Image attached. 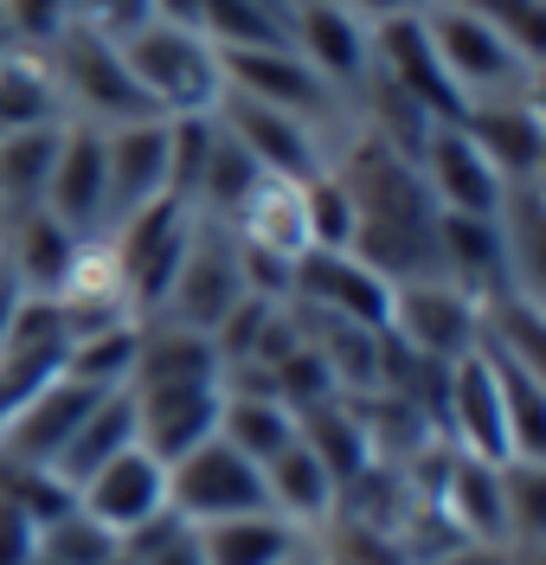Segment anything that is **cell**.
<instances>
[{"label": "cell", "mask_w": 546, "mask_h": 565, "mask_svg": "<svg viewBox=\"0 0 546 565\" xmlns=\"http://www.w3.org/2000/svg\"><path fill=\"white\" fill-rule=\"evenodd\" d=\"M354 200V257L386 282L443 277V238H437V200L418 180V161H405L393 141H366L354 168L341 174Z\"/></svg>", "instance_id": "6da1fadb"}, {"label": "cell", "mask_w": 546, "mask_h": 565, "mask_svg": "<svg viewBox=\"0 0 546 565\" xmlns=\"http://www.w3.org/2000/svg\"><path fill=\"white\" fill-rule=\"evenodd\" d=\"M116 52H122V71L136 77V90L148 97L154 116H213L218 97H225L218 52L200 39L193 20L154 13L142 33H129Z\"/></svg>", "instance_id": "7a4b0ae2"}, {"label": "cell", "mask_w": 546, "mask_h": 565, "mask_svg": "<svg viewBox=\"0 0 546 565\" xmlns=\"http://www.w3.org/2000/svg\"><path fill=\"white\" fill-rule=\"evenodd\" d=\"M193 218L200 212L186 206L181 193H161V200L116 218L109 250H116V270H122V289H129L136 309H161L168 302V289L181 277L186 238H193Z\"/></svg>", "instance_id": "3957f363"}, {"label": "cell", "mask_w": 546, "mask_h": 565, "mask_svg": "<svg viewBox=\"0 0 546 565\" xmlns=\"http://www.w3.org/2000/svg\"><path fill=\"white\" fill-rule=\"evenodd\" d=\"M168 508L181 514L186 527L232 521V514H270L264 469L251 457H238L225 437H206L200 450H186L181 462H168Z\"/></svg>", "instance_id": "277c9868"}, {"label": "cell", "mask_w": 546, "mask_h": 565, "mask_svg": "<svg viewBox=\"0 0 546 565\" xmlns=\"http://www.w3.org/2000/svg\"><path fill=\"white\" fill-rule=\"evenodd\" d=\"M425 33H431L437 65H443V77L457 84L463 104L508 97V84L527 77V58H521L495 26H482L470 7H437V13H425Z\"/></svg>", "instance_id": "5b68a950"}, {"label": "cell", "mask_w": 546, "mask_h": 565, "mask_svg": "<svg viewBox=\"0 0 546 565\" xmlns=\"http://www.w3.org/2000/svg\"><path fill=\"white\" fill-rule=\"evenodd\" d=\"M245 250H238V232H225V218H193V238H186V257H181V277L168 289V302L161 309H174L181 328H200V334H213L225 309L245 296V264H238Z\"/></svg>", "instance_id": "8992f818"}, {"label": "cell", "mask_w": 546, "mask_h": 565, "mask_svg": "<svg viewBox=\"0 0 546 565\" xmlns=\"http://www.w3.org/2000/svg\"><path fill=\"white\" fill-rule=\"evenodd\" d=\"M386 334H399V348L450 366V360L482 348V316H475V302L450 277L393 282V321H386Z\"/></svg>", "instance_id": "52a82bcc"}, {"label": "cell", "mask_w": 546, "mask_h": 565, "mask_svg": "<svg viewBox=\"0 0 546 565\" xmlns=\"http://www.w3.org/2000/svg\"><path fill=\"white\" fill-rule=\"evenodd\" d=\"M418 180L437 212H457V218H502V200H508L502 174L482 161L463 122H431V136L418 141Z\"/></svg>", "instance_id": "ba28073f"}, {"label": "cell", "mask_w": 546, "mask_h": 565, "mask_svg": "<svg viewBox=\"0 0 546 565\" xmlns=\"http://www.w3.org/2000/svg\"><path fill=\"white\" fill-rule=\"evenodd\" d=\"M39 206L58 225H72L77 238H97V225H109V168H104V129L97 122H65L58 129V154Z\"/></svg>", "instance_id": "9c48e42d"}, {"label": "cell", "mask_w": 546, "mask_h": 565, "mask_svg": "<svg viewBox=\"0 0 546 565\" xmlns=\"http://www.w3.org/2000/svg\"><path fill=\"white\" fill-rule=\"evenodd\" d=\"M52 77H58V97H72L84 109V122H97V129L104 122H129V116H154L148 97L136 90V77L122 71V52L104 45V39H90V33H77V26L58 39Z\"/></svg>", "instance_id": "30bf717a"}, {"label": "cell", "mask_w": 546, "mask_h": 565, "mask_svg": "<svg viewBox=\"0 0 546 565\" xmlns=\"http://www.w3.org/2000/svg\"><path fill=\"white\" fill-rule=\"evenodd\" d=\"M290 289L309 309L354 321V328H373V334H386V321H393V282L373 277L354 250H302Z\"/></svg>", "instance_id": "8fae6325"}, {"label": "cell", "mask_w": 546, "mask_h": 565, "mask_svg": "<svg viewBox=\"0 0 546 565\" xmlns=\"http://www.w3.org/2000/svg\"><path fill=\"white\" fill-rule=\"evenodd\" d=\"M136 392V444L161 462H181L186 450H200L206 437H218V412H225V380L213 386H129Z\"/></svg>", "instance_id": "7c38bea8"}, {"label": "cell", "mask_w": 546, "mask_h": 565, "mask_svg": "<svg viewBox=\"0 0 546 565\" xmlns=\"http://www.w3.org/2000/svg\"><path fill=\"white\" fill-rule=\"evenodd\" d=\"M213 116H218V129L238 141L264 174H283V180L322 174V148H315V136H309V122L290 116V109H270V104H257V97L225 90Z\"/></svg>", "instance_id": "4fadbf2b"}, {"label": "cell", "mask_w": 546, "mask_h": 565, "mask_svg": "<svg viewBox=\"0 0 546 565\" xmlns=\"http://www.w3.org/2000/svg\"><path fill=\"white\" fill-rule=\"evenodd\" d=\"M109 386H84V380H72V373H58V380H45V386L7 418V430H0V457L13 462H39V469H52V457L72 444V430L84 424V412L104 398Z\"/></svg>", "instance_id": "5bb4252c"}, {"label": "cell", "mask_w": 546, "mask_h": 565, "mask_svg": "<svg viewBox=\"0 0 546 565\" xmlns=\"http://www.w3.org/2000/svg\"><path fill=\"white\" fill-rule=\"evenodd\" d=\"M218 71H225V90L257 97V104H270V109H290L302 122L334 97V84H322V77L290 52V39H283V45H238V52H218Z\"/></svg>", "instance_id": "9a60e30c"}, {"label": "cell", "mask_w": 546, "mask_h": 565, "mask_svg": "<svg viewBox=\"0 0 546 565\" xmlns=\"http://www.w3.org/2000/svg\"><path fill=\"white\" fill-rule=\"evenodd\" d=\"M443 418L457 424L463 437V457L475 462H514L508 450V412H502V380L489 366V353L475 348L463 360H450V392H443Z\"/></svg>", "instance_id": "2e32d148"}, {"label": "cell", "mask_w": 546, "mask_h": 565, "mask_svg": "<svg viewBox=\"0 0 546 565\" xmlns=\"http://www.w3.org/2000/svg\"><path fill=\"white\" fill-rule=\"evenodd\" d=\"M379 52H386V84L411 97V104L425 109L431 122H463V97H457V84L443 77L431 52V33H425V13H399V20H379Z\"/></svg>", "instance_id": "e0dca14e"}, {"label": "cell", "mask_w": 546, "mask_h": 565, "mask_svg": "<svg viewBox=\"0 0 546 565\" xmlns=\"http://www.w3.org/2000/svg\"><path fill=\"white\" fill-rule=\"evenodd\" d=\"M104 168H109V218L148 206L168 193V116H129L104 129Z\"/></svg>", "instance_id": "ac0fdd59"}, {"label": "cell", "mask_w": 546, "mask_h": 565, "mask_svg": "<svg viewBox=\"0 0 546 565\" xmlns=\"http://www.w3.org/2000/svg\"><path fill=\"white\" fill-rule=\"evenodd\" d=\"M77 508L90 514V521H104L116 540L129 527H142L148 514H161L168 508V469L148 457L142 444H129L122 457H109L84 489H77Z\"/></svg>", "instance_id": "d6986e66"}, {"label": "cell", "mask_w": 546, "mask_h": 565, "mask_svg": "<svg viewBox=\"0 0 546 565\" xmlns=\"http://www.w3.org/2000/svg\"><path fill=\"white\" fill-rule=\"evenodd\" d=\"M463 136L482 148V161L502 174V186H521V180L540 174V116L534 104H508V97H482V104L463 109Z\"/></svg>", "instance_id": "ffe728a7"}, {"label": "cell", "mask_w": 546, "mask_h": 565, "mask_svg": "<svg viewBox=\"0 0 546 565\" xmlns=\"http://www.w3.org/2000/svg\"><path fill=\"white\" fill-rule=\"evenodd\" d=\"M296 58L315 71L322 84H354V77H366V65H373V39H366V26L347 7H334V0H302V7H296Z\"/></svg>", "instance_id": "44dd1931"}, {"label": "cell", "mask_w": 546, "mask_h": 565, "mask_svg": "<svg viewBox=\"0 0 546 565\" xmlns=\"http://www.w3.org/2000/svg\"><path fill=\"white\" fill-rule=\"evenodd\" d=\"M129 444H136V392L109 386L104 398L84 412V424L72 430V444L52 457V476H58L65 489H84V482H90L109 457H122Z\"/></svg>", "instance_id": "7402d4cb"}, {"label": "cell", "mask_w": 546, "mask_h": 565, "mask_svg": "<svg viewBox=\"0 0 546 565\" xmlns=\"http://www.w3.org/2000/svg\"><path fill=\"white\" fill-rule=\"evenodd\" d=\"M232 225H238V245H245V250H270V257L296 264V257L309 250V225H302V180L264 174L251 193H245V206L232 212Z\"/></svg>", "instance_id": "603a6c76"}, {"label": "cell", "mask_w": 546, "mask_h": 565, "mask_svg": "<svg viewBox=\"0 0 546 565\" xmlns=\"http://www.w3.org/2000/svg\"><path fill=\"white\" fill-rule=\"evenodd\" d=\"M225 373L213 334L200 328H161V334H142L136 341V366H129V386H213Z\"/></svg>", "instance_id": "cb8c5ba5"}, {"label": "cell", "mask_w": 546, "mask_h": 565, "mask_svg": "<svg viewBox=\"0 0 546 565\" xmlns=\"http://www.w3.org/2000/svg\"><path fill=\"white\" fill-rule=\"evenodd\" d=\"M437 514H450V527L470 540H502L508 533V494H502V469L495 462L457 457L437 494Z\"/></svg>", "instance_id": "d4e9b609"}, {"label": "cell", "mask_w": 546, "mask_h": 565, "mask_svg": "<svg viewBox=\"0 0 546 565\" xmlns=\"http://www.w3.org/2000/svg\"><path fill=\"white\" fill-rule=\"evenodd\" d=\"M200 559L206 565H290L296 559V527L283 514H232L193 527Z\"/></svg>", "instance_id": "484cf974"}, {"label": "cell", "mask_w": 546, "mask_h": 565, "mask_svg": "<svg viewBox=\"0 0 546 565\" xmlns=\"http://www.w3.org/2000/svg\"><path fill=\"white\" fill-rule=\"evenodd\" d=\"M264 494H270V514H283V521H328L334 514V501H341V489L328 482V469L315 462V450L296 437V444H283L277 457L264 462Z\"/></svg>", "instance_id": "4316f807"}, {"label": "cell", "mask_w": 546, "mask_h": 565, "mask_svg": "<svg viewBox=\"0 0 546 565\" xmlns=\"http://www.w3.org/2000/svg\"><path fill=\"white\" fill-rule=\"evenodd\" d=\"M296 437L315 450V462L328 469V482H334V489H347L354 476H366V469H373V437H366V424L354 418L341 398L296 412Z\"/></svg>", "instance_id": "83f0119b"}, {"label": "cell", "mask_w": 546, "mask_h": 565, "mask_svg": "<svg viewBox=\"0 0 546 565\" xmlns=\"http://www.w3.org/2000/svg\"><path fill=\"white\" fill-rule=\"evenodd\" d=\"M77 238L72 225H58L45 206H33L20 218V238H13V282L26 289V296H58V282L72 277V257H77Z\"/></svg>", "instance_id": "f1b7e54d"}, {"label": "cell", "mask_w": 546, "mask_h": 565, "mask_svg": "<svg viewBox=\"0 0 546 565\" xmlns=\"http://www.w3.org/2000/svg\"><path fill=\"white\" fill-rule=\"evenodd\" d=\"M65 116V97H58V77L45 58H26V52H0V136H20V129H45Z\"/></svg>", "instance_id": "f546056e"}, {"label": "cell", "mask_w": 546, "mask_h": 565, "mask_svg": "<svg viewBox=\"0 0 546 565\" xmlns=\"http://www.w3.org/2000/svg\"><path fill=\"white\" fill-rule=\"evenodd\" d=\"M218 437H225L238 457H251L257 469H264L283 444H296V418H290V405H283V398H270V392H225Z\"/></svg>", "instance_id": "4dcf8cb0"}, {"label": "cell", "mask_w": 546, "mask_h": 565, "mask_svg": "<svg viewBox=\"0 0 546 565\" xmlns=\"http://www.w3.org/2000/svg\"><path fill=\"white\" fill-rule=\"evenodd\" d=\"M58 129H65V122L0 136V200H7V206H39L45 174H52V154H58Z\"/></svg>", "instance_id": "1f68e13d"}, {"label": "cell", "mask_w": 546, "mask_h": 565, "mask_svg": "<svg viewBox=\"0 0 546 565\" xmlns=\"http://www.w3.org/2000/svg\"><path fill=\"white\" fill-rule=\"evenodd\" d=\"M193 26L213 52H238V45H283V20L264 0H193Z\"/></svg>", "instance_id": "d6a6232c"}, {"label": "cell", "mask_w": 546, "mask_h": 565, "mask_svg": "<svg viewBox=\"0 0 546 565\" xmlns=\"http://www.w3.org/2000/svg\"><path fill=\"white\" fill-rule=\"evenodd\" d=\"M0 501L7 508H20L33 527H52L58 514H72L77 508V489H65L52 469H39V462H13L0 457Z\"/></svg>", "instance_id": "836d02e7"}, {"label": "cell", "mask_w": 546, "mask_h": 565, "mask_svg": "<svg viewBox=\"0 0 546 565\" xmlns=\"http://www.w3.org/2000/svg\"><path fill=\"white\" fill-rule=\"evenodd\" d=\"M136 321L122 328H104V334H84L65 348V373L84 380V386H129V366H136Z\"/></svg>", "instance_id": "e575fe53"}, {"label": "cell", "mask_w": 546, "mask_h": 565, "mask_svg": "<svg viewBox=\"0 0 546 565\" xmlns=\"http://www.w3.org/2000/svg\"><path fill=\"white\" fill-rule=\"evenodd\" d=\"M302 225H309V250H354V200L341 174L302 180Z\"/></svg>", "instance_id": "d590c367"}, {"label": "cell", "mask_w": 546, "mask_h": 565, "mask_svg": "<svg viewBox=\"0 0 546 565\" xmlns=\"http://www.w3.org/2000/svg\"><path fill=\"white\" fill-rule=\"evenodd\" d=\"M39 553L58 565H109L122 546H116V533L104 527V521H90L84 508H72V514H58L52 527H39Z\"/></svg>", "instance_id": "8d00e7d4"}, {"label": "cell", "mask_w": 546, "mask_h": 565, "mask_svg": "<svg viewBox=\"0 0 546 565\" xmlns=\"http://www.w3.org/2000/svg\"><path fill=\"white\" fill-rule=\"evenodd\" d=\"M457 7H470L482 26H495V33L508 39L514 52L534 65L540 58V39H546V0H457Z\"/></svg>", "instance_id": "74e56055"}, {"label": "cell", "mask_w": 546, "mask_h": 565, "mask_svg": "<svg viewBox=\"0 0 546 565\" xmlns=\"http://www.w3.org/2000/svg\"><path fill=\"white\" fill-rule=\"evenodd\" d=\"M154 13H161L154 0H72V26L104 39V45H122L129 33H142Z\"/></svg>", "instance_id": "f35d334b"}, {"label": "cell", "mask_w": 546, "mask_h": 565, "mask_svg": "<svg viewBox=\"0 0 546 565\" xmlns=\"http://www.w3.org/2000/svg\"><path fill=\"white\" fill-rule=\"evenodd\" d=\"M0 33L45 52V45H58L72 33V0H0Z\"/></svg>", "instance_id": "ab89813d"}, {"label": "cell", "mask_w": 546, "mask_h": 565, "mask_svg": "<svg viewBox=\"0 0 546 565\" xmlns=\"http://www.w3.org/2000/svg\"><path fill=\"white\" fill-rule=\"evenodd\" d=\"M33 553H39V527L20 508L0 501V565H33Z\"/></svg>", "instance_id": "60d3db41"}, {"label": "cell", "mask_w": 546, "mask_h": 565, "mask_svg": "<svg viewBox=\"0 0 546 565\" xmlns=\"http://www.w3.org/2000/svg\"><path fill=\"white\" fill-rule=\"evenodd\" d=\"M347 7L354 20H399V13H418V0H334Z\"/></svg>", "instance_id": "b9f144b4"}, {"label": "cell", "mask_w": 546, "mask_h": 565, "mask_svg": "<svg viewBox=\"0 0 546 565\" xmlns=\"http://www.w3.org/2000/svg\"><path fill=\"white\" fill-rule=\"evenodd\" d=\"M437 565H508V553H502V546H489V540H470V546H450Z\"/></svg>", "instance_id": "7bdbcfd3"}, {"label": "cell", "mask_w": 546, "mask_h": 565, "mask_svg": "<svg viewBox=\"0 0 546 565\" xmlns=\"http://www.w3.org/2000/svg\"><path fill=\"white\" fill-rule=\"evenodd\" d=\"M354 565H411L405 553H393V540H379V533H361V553Z\"/></svg>", "instance_id": "ee69618b"}, {"label": "cell", "mask_w": 546, "mask_h": 565, "mask_svg": "<svg viewBox=\"0 0 546 565\" xmlns=\"http://www.w3.org/2000/svg\"><path fill=\"white\" fill-rule=\"evenodd\" d=\"M148 565H206V559H200V540H193V527H186L174 546H161V553H154Z\"/></svg>", "instance_id": "f6af8a7d"}, {"label": "cell", "mask_w": 546, "mask_h": 565, "mask_svg": "<svg viewBox=\"0 0 546 565\" xmlns=\"http://www.w3.org/2000/svg\"><path fill=\"white\" fill-rule=\"evenodd\" d=\"M7 296H26V289H20V282H13V264H7V257H0V302H7Z\"/></svg>", "instance_id": "bcb514c9"}, {"label": "cell", "mask_w": 546, "mask_h": 565, "mask_svg": "<svg viewBox=\"0 0 546 565\" xmlns=\"http://www.w3.org/2000/svg\"><path fill=\"white\" fill-rule=\"evenodd\" d=\"M109 565H142V559H129V553H116V559H109Z\"/></svg>", "instance_id": "7dc6e473"}, {"label": "cell", "mask_w": 546, "mask_h": 565, "mask_svg": "<svg viewBox=\"0 0 546 565\" xmlns=\"http://www.w3.org/2000/svg\"><path fill=\"white\" fill-rule=\"evenodd\" d=\"M33 565H58V559H45V553H33Z\"/></svg>", "instance_id": "c3c4849f"}, {"label": "cell", "mask_w": 546, "mask_h": 565, "mask_svg": "<svg viewBox=\"0 0 546 565\" xmlns=\"http://www.w3.org/2000/svg\"><path fill=\"white\" fill-rule=\"evenodd\" d=\"M418 7H425V0H418ZM431 7H457V0H431Z\"/></svg>", "instance_id": "681fc988"}, {"label": "cell", "mask_w": 546, "mask_h": 565, "mask_svg": "<svg viewBox=\"0 0 546 565\" xmlns=\"http://www.w3.org/2000/svg\"><path fill=\"white\" fill-rule=\"evenodd\" d=\"M290 565H296V559H290Z\"/></svg>", "instance_id": "f907efd6"}]
</instances>
